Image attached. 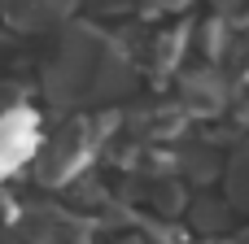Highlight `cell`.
<instances>
[{
    "mask_svg": "<svg viewBox=\"0 0 249 244\" xmlns=\"http://www.w3.org/2000/svg\"><path fill=\"white\" fill-rule=\"evenodd\" d=\"M31 118L26 114H9V118H0V175L4 170H13L26 153H31Z\"/></svg>",
    "mask_w": 249,
    "mask_h": 244,
    "instance_id": "obj_1",
    "label": "cell"
},
{
    "mask_svg": "<svg viewBox=\"0 0 249 244\" xmlns=\"http://www.w3.org/2000/svg\"><path fill=\"white\" fill-rule=\"evenodd\" d=\"M149 4H175V0H149Z\"/></svg>",
    "mask_w": 249,
    "mask_h": 244,
    "instance_id": "obj_2",
    "label": "cell"
}]
</instances>
